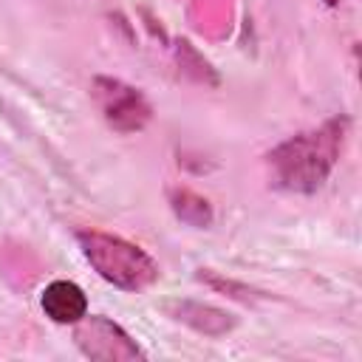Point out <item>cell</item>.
<instances>
[{
  "label": "cell",
  "instance_id": "7",
  "mask_svg": "<svg viewBox=\"0 0 362 362\" xmlns=\"http://www.w3.org/2000/svg\"><path fill=\"white\" fill-rule=\"evenodd\" d=\"M170 206L175 212V218L187 226H195V229H206L212 223V206L204 195L187 189V187H175L170 189Z\"/></svg>",
  "mask_w": 362,
  "mask_h": 362
},
{
  "label": "cell",
  "instance_id": "9",
  "mask_svg": "<svg viewBox=\"0 0 362 362\" xmlns=\"http://www.w3.org/2000/svg\"><path fill=\"white\" fill-rule=\"evenodd\" d=\"M322 3H325L328 8H334V6H337V0H322Z\"/></svg>",
  "mask_w": 362,
  "mask_h": 362
},
{
  "label": "cell",
  "instance_id": "6",
  "mask_svg": "<svg viewBox=\"0 0 362 362\" xmlns=\"http://www.w3.org/2000/svg\"><path fill=\"white\" fill-rule=\"evenodd\" d=\"M40 305L45 317L59 325H74L88 314V297L74 280H51L40 294Z\"/></svg>",
  "mask_w": 362,
  "mask_h": 362
},
{
  "label": "cell",
  "instance_id": "2",
  "mask_svg": "<svg viewBox=\"0 0 362 362\" xmlns=\"http://www.w3.org/2000/svg\"><path fill=\"white\" fill-rule=\"evenodd\" d=\"M76 243L85 260L93 266V272L122 291H144L161 274L158 263L141 246L119 235L99 232V229H82L76 232Z\"/></svg>",
  "mask_w": 362,
  "mask_h": 362
},
{
  "label": "cell",
  "instance_id": "3",
  "mask_svg": "<svg viewBox=\"0 0 362 362\" xmlns=\"http://www.w3.org/2000/svg\"><path fill=\"white\" fill-rule=\"evenodd\" d=\"M90 96L102 113V119L116 133H139L153 119V107L147 96L113 76H93L90 79Z\"/></svg>",
  "mask_w": 362,
  "mask_h": 362
},
{
  "label": "cell",
  "instance_id": "8",
  "mask_svg": "<svg viewBox=\"0 0 362 362\" xmlns=\"http://www.w3.org/2000/svg\"><path fill=\"white\" fill-rule=\"evenodd\" d=\"M204 283H209L212 288H221V291H229L232 297H238V300H252V288H246V286H240V283H235V280H223V277H218V274H212V272H204L201 269V274H198Z\"/></svg>",
  "mask_w": 362,
  "mask_h": 362
},
{
  "label": "cell",
  "instance_id": "4",
  "mask_svg": "<svg viewBox=\"0 0 362 362\" xmlns=\"http://www.w3.org/2000/svg\"><path fill=\"white\" fill-rule=\"evenodd\" d=\"M74 342L88 359L96 362H133L147 356L119 322L102 314H85L79 322H74Z\"/></svg>",
  "mask_w": 362,
  "mask_h": 362
},
{
  "label": "cell",
  "instance_id": "5",
  "mask_svg": "<svg viewBox=\"0 0 362 362\" xmlns=\"http://www.w3.org/2000/svg\"><path fill=\"white\" fill-rule=\"evenodd\" d=\"M161 308L167 317H173L175 322H184L187 328L204 337H223L238 325L235 314L215 308L209 303H198V300H167L161 303Z\"/></svg>",
  "mask_w": 362,
  "mask_h": 362
},
{
  "label": "cell",
  "instance_id": "1",
  "mask_svg": "<svg viewBox=\"0 0 362 362\" xmlns=\"http://www.w3.org/2000/svg\"><path fill=\"white\" fill-rule=\"evenodd\" d=\"M351 119L348 116H334L322 127L297 133L277 147L266 153V167L269 178L277 189L297 192V195H311L317 192L328 175L334 173L345 139H348Z\"/></svg>",
  "mask_w": 362,
  "mask_h": 362
}]
</instances>
